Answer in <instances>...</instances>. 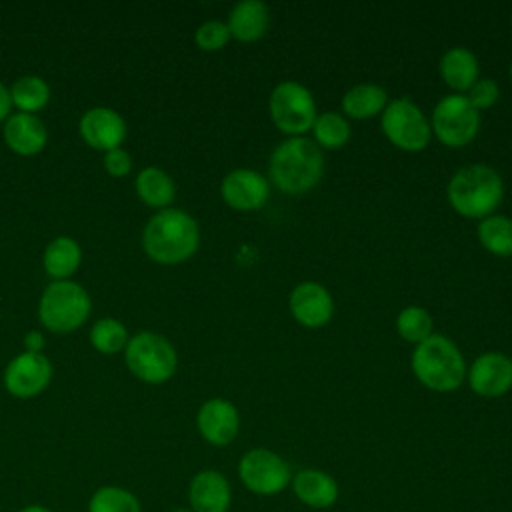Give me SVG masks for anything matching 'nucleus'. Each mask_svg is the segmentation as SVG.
<instances>
[{
  "mask_svg": "<svg viewBox=\"0 0 512 512\" xmlns=\"http://www.w3.org/2000/svg\"><path fill=\"white\" fill-rule=\"evenodd\" d=\"M136 194L138 198L156 210H166L176 198V184L168 172L156 166H148L136 176Z\"/></svg>",
  "mask_w": 512,
  "mask_h": 512,
  "instance_id": "24",
  "label": "nucleus"
},
{
  "mask_svg": "<svg viewBox=\"0 0 512 512\" xmlns=\"http://www.w3.org/2000/svg\"><path fill=\"white\" fill-rule=\"evenodd\" d=\"M510 80H512V62H510Z\"/></svg>",
  "mask_w": 512,
  "mask_h": 512,
  "instance_id": "38",
  "label": "nucleus"
},
{
  "mask_svg": "<svg viewBox=\"0 0 512 512\" xmlns=\"http://www.w3.org/2000/svg\"><path fill=\"white\" fill-rule=\"evenodd\" d=\"M220 196L232 210L256 212L270 198V180L258 170L234 168L222 178Z\"/></svg>",
  "mask_w": 512,
  "mask_h": 512,
  "instance_id": "11",
  "label": "nucleus"
},
{
  "mask_svg": "<svg viewBox=\"0 0 512 512\" xmlns=\"http://www.w3.org/2000/svg\"><path fill=\"white\" fill-rule=\"evenodd\" d=\"M124 360L128 370L146 384H162L178 368V354L172 342L152 330L130 336L124 348Z\"/></svg>",
  "mask_w": 512,
  "mask_h": 512,
  "instance_id": "5",
  "label": "nucleus"
},
{
  "mask_svg": "<svg viewBox=\"0 0 512 512\" xmlns=\"http://www.w3.org/2000/svg\"><path fill=\"white\" fill-rule=\"evenodd\" d=\"M292 318L304 328H322L332 320L334 300L330 290L314 280L296 284L288 296Z\"/></svg>",
  "mask_w": 512,
  "mask_h": 512,
  "instance_id": "14",
  "label": "nucleus"
},
{
  "mask_svg": "<svg viewBox=\"0 0 512 512\" xmlns=\"http://www.w3.org/2000/svg\"><path fill=\"white\" fill-rule=\"evenodd\" d=\"M4 140L8 148L20 156L38 154L48 142V130L36 114L16 112L4 122Z\"/></svg>",
  "mask_w": 512,
  "mask_h": 512,
  "instance_id": "19",
  "label": "nucleus"
},
{
  "mask_svg": "<svg viewBox=\"0 0 512 512\" xmlns=\"http://www.w3.org/2000/svg\"><path fill=\"white\" fill-rule=\"evenodd\" d=\"M410 366L416 380L432 392H454L466 380V360L460 348L442 334H432L414 346Z\"/></svg>",
  "mask_w": 512,
  "mask_h": 512,
  "instance_id": "4",
  "label": "nucleus"
},
{
  "mask_svg": "<svg viewBox=\"0 0 512 512\" xmlns=\"http://www.w3.org/2000/svg\"><path fill=\"white\" fill-rule=\"evenodd\" d=\"M78 128H80V136L90 148L104 150V152L120 148L128 132L124 118L116 110L104 108V106L86 110L80 118Z\"/></svg>",
  "mask_w": 512,
  "mask_h": 512,
  "instance_id": "16",
  "label": "nucleus"
},
{
  "mask_svg": "<svg viewBox=\"0 0 512 512\" xmlns=\"http://www.w3.org/2000/svg\"><path fill=\"white\" fill-rule=\"evenodd\" d=\"M104 170L114 178H124L132 170V156L124 148L104 152Z\"/></svg>",
  "mask_w": 512,
  "mask_h": 512,
  "instance_id": "33",
  "label": "nucleus"
},
{
  "mask_svg": "<svg viewBox=\"0 0 512 512\" xmlns=\"http://www.w3.org/2000/svg\"><path fill=\"white\" fill-rule=\"evenodd\" d=\"M52 380V362L40 352L14 356L4 370V386L16 398L38 396Z\"/></svg>",
  "mask_w": 512,
  "mask_h": 512,
  "instance_id": "12",
  "label": "nucleus"
},
{
  "mask_svg": "<svg viewBox=\"0 0 512 512\" xmlns=\"http://www.w3.org/2000/svg\"><path fill=\"white\" fill-rule=\"evenodd\" d=\"M196 428L208 444L228 446L240 432V412L226 398H210L198 408Z\"/></svg>",
  "mask_w": 512,
  "mask_h": 512,
  "instance_id": "15",
  "label": "nucleus"
},
{
  "mask_svg": "<svg viewBox=\"0 0 512 512\" xmlns=\"http://www.w3.org/2000/svg\"><path fill=\"white\" fill-rule=\"evenodd\" d=\"M466 382L482 398H500L512 388V362L502 352H484L466 368Z\"/></svg>",
  "mask_w": 512,
  "mask_h": 512,
  "instance_id": "13",
  "label": "nucleus"
},
{
  "mask_svg": "<svg viewBox=\"0 0 512 512\" xmlns=\"http://www.w3.org/2000/svg\"><path fill=\"white\" fill-rule=\"evenodd\" d=\"M294 470L290 462L270 448H250L238 460L242 486L256 496H276L290 488Z\"/></svg>",
  "mask_w": 512,
  "mask_h": 512,
  "instance_id": "9",
  "label": "nucleus"
},
{
  "mask_svg": "<svg viewBox=\"0 0 512 512\" xmlns=\"http://www.w3.org/2000/svg\"><path fill=\"white\" fill-rule=\"evenodd\" d=\"M82 262V248L70 236L54 238L42 254L44 270L50 278L56 280H70V276L80 268Z\"/></svg>",
  "mask_w": 512,
  "mask_h": 512,
  "instance_id": "23",
  "label": "nucleus"
},
{
  "mask_svg": "<svg viewBox=\"0 0 512 512\" xmlns=\"http://www.w3.org/2000/svg\"><path fill=\"white\" fill-rule=\"evenodd\" d=\"M322 174L324 154L306 136L286 138L270 154L268 180L284 194H306L320 182Z\"/></svg>",
  "mask_w": 512,
  "mask_h": 512,
  "instance_id": "1",
  "label": "nucleus"
},
{
  "mask_svg": "<svg viewBox=\"0 0 512 512\" xmlns=\"http://www.w3.org/2000/svg\"><path fill=\"white\" fill-rule=\"evenodd\" d=\"M188 504L194 512H228L232 504L228 478L214 468L196 472L188 484Z\"/></svg>",
  "mask_w": 512,
  "mask_h": 512,
  "instance_id": "17",
  "label": "nucleus"
},
{
  "mask_svg": "<svg viewBox=\"0 0 512 512\" xmlns=\"http://www.w3.org/2000/svg\"><path fill=\"white\" fill-rule=\"evenodd\" d=\"M310 132L320 150H338L350 140V122L342 112L328 110L316 116Z\"/></svg>",
  "mask_w": 512,
  "mask_h": 512,
  "instance_id": "26",
  "label": "nucleus"
},
{
  "mask_svg": "<svg viewBox=\"0 0 512 512\" xmlns=\"http://www.w3.org/2000/svg\"><path fill=\"white\" fill-rule=\"evenodd\" d=\"M198 244V222L180 208L158 210L142 232V248L158 264H180L194 256Z\"/></svg>",
  "mask_w": 512,
  "mask_h": 512,
  "instance_id": "2",
  "label": "nucleus"
},
{
  "mask_svg": "<svg viewBox=\"0 0 512 512\" xmlns=\"http://www.w3.org/2000/svg\"><path fill=\"white\" fill-rule=\"evenodd\" d=\"M510 26H512V20H510Z\"/></svg>",
  "mask_w": 512,
  "mask_h": 512,
  "instance_id": "40",
  "label": "nucleus"
},
{
  "mask_svg": "<svg viewBox=\"0 0 512 512\" xmlns=\"http://www.w3.org/2000/svg\"><path fill=\"white\" fill-rule=\"evenodd\" d=\"M432 328H434L432 316L422 306H406L396 316L398 336L414 346L424 342L426 338H430L434 334Z\"/></svg>",
  "mask_w": 512,
  "mask_h": 512,
  "instance_id": "28",
  "label": "nucleus"
},
{
  "mask_svg": "<svg viewBox=\"0 0 512 512\" xmlns=\"http://www.w3.org/2000/svg\"><path fill=\"white\" fill-rule=\"evenodd\" d=\"M194 42L204 52H218L230 42V32L226 22L206 20L194 32Z\"/></svg>",
  "mask_w": 512,
  "mask_h": 512,
  "instance_id": "31",
  "label": "nucleus"
},
{
  "mask_svg": "<svg viewBox=\"0 0 512 512\" xmlns=\"http://www.w3.org/2000/svg\"><path fill=\"white\" fill-rule=\"evenodd\" d=\"M478 240L484 250L494 256H512V218L504 214H492L478 222Z\"/></svg>",
  "mask_w": 512,
  "mask_h": 512,
  "instance_id": "25",
  "label": "nucleus"
},
{
  "mask_svg": "<svg viewBox=\"0 0 512 512\" xmlns=\"http://www.w3.org/2000/svg\"><path fill=\"white\" fill-rule=\"evenodd\" d=\"M290 488L294 496L312 510L332 508L340 498V486L332 474L320 468H300L294 472Z\"/></svg>",
  "mask_w": 512,
  "mask_h": 512,
  "instance_id": "18",
  "label": "nucleus"
},
{
  "mask_svg": "<svg viewBox=\"0 0 512 512\" xmlns=\"http://www.w3.org/2000/svg\"><path fill=\"white\" fill-rule=\"evenodd\" d=\"M172 512H194V510H190V508H176V510H172Z\"/></svg>",
  "mask_w": 512,
  "mask_h": 512,
  "instance_id": "37",
  "label": "nucleus"
},
{
  "mask_svg": "<svg viewBox=\"0 0 512 512\" xmlns=\"http://www.w3.org/2000/svg\"><path fill=\"white\" fill-rule=\"evenodd\" d=\"M128 340L126 326L116 318H100L90 330V344L102 354L122 352Z\"/></svg>",
  "mask_w": 512,
  "mask_h": 512,
  "instance_id": "30",
  "label": "nucleus"
},
{
  "mask_svg": "<svg viewBox=\"0 0 512 512\" xmlns=\"http://www.w3.org/2000/svg\"><path fill=\"white\" fill-rule=\"evenodd\" d=\"M44 346H46V340H44L42 332H38V330L26 332V336H24V348H26V352L40 354V352L44 350Z\"/></svg>",
  "mask_w": 512,
  "mask_h": 512,
  "instance_id": "34",
  "label": "nucleus"
},
{
  "mask_svg": "<svg viewBox=\"0 0 512 512\" xmlns=\"http://www.w3.org/2000/svg\"><path fill=\"white\" fill-rule=\"evenodd\" d=\"M380 128L388 142L404 152H422L432 138L430 120L408 96L394 98L380 114Z\"/></svg>",
  "mask_w": 512,
  "mask_h": 512,
  "instance_id": "8",
  "label": "nucleus"
},
{
  "mask_svg": "<svg viewBox=\"0 0 512 512\" xmlns=\"http://www.w3.org/2000/svg\"><path fill=\"white\" fill-rule=\"evenodd\" d=\"M388 92L372 82L354 84L342 96V114L354 120H368L380 116L388 104Z\"/></svg>",
  "mask_w": 512,
  "mask_h": 512,
  "instance_id": "22",
  "label": "nucleus"
},
{
  "mask_svg": "<svg viewBox=\"0 0 512 512\" xmlns=\"http://www.w3.org/2000/svg\"><path fill=\"white\" fill-rule=\"evenodd\" d=\"M12 106L24 114H34L42 110L50 100V88L40 76H22L10 88Z\"/></svg>",
  "mask_w": 512,
  "mask_h": 512,
  "instance_id": "27",
  "label": "nucleus"
},
{
  "mask_svg": "<svg viewBox=\"0 0 512 512\" xmlns=\"http://www.w3.org/2000/svg\"><path fill=\"white\" fill-rule=\"evenodd\" d=\"M438 72L444 84L454 90V94H466L480 78L478 58L464 46L448 48L438 62Z\"/></svg>",
  "mask_w": 512,
  "mask_h": 512,
  "instance_id": "21",
  "label": "nucleus"
},
{
  "mask_svg": "<svg viewBox=\"0 0 512 512\" xmlns=\"http://www.w3.org/2000/svg\"><path fill=\"white\" fill-rule=\"evenodd\" d=\"M12 114V100L10 90L0 82V122H6V118Z\"/></svg>",
  "mask_w": 512,
  "mask_h": 512,
  "instance_id": "35",
  "label": "nucleus"
},
{
  "mask_svg": "<svg viewBox=\"0 0 512 512\" xmlns=\"http://www.w3.org/2000/svg\"><path fill=\"white\" fill-rule=\"evenodd\" d=\"M468 98V102L478 110H488L492 108L498 98H500V86L494 78H478L474 82V86L464 94Z\"/></svg>",
  "mask_w": 512,
  "mask_h": 512,
  "instance_id": "32",
  "label": "nucleus"
},
{
  "mask_svg": "<svg viewBox=\"0 0 512 512\" xmlns=\"http://www.w3.org/2000/svg\"><path fill=\"white\" fill-rule=\"evenodd\" d=\"M226 26L230 38L238 42H256L268 32L270 10L260 0H242L228 12Z\"/></svg>",
  "mask_w": 512,
  "mask_h": 512,
  "instance_id": "20",
  "label": "nucleus"
},
{
  "mask_svg": "<svg viewBox=\"0 0 512 512\" xmlns=\"http://www.w3.org/2000/svg\"><path fill=\"white\" fill-rule=\"evenodd\" d=\"M268 112L274 126L288 138L310 132L318 116L312 92L296 80H284L272 88L268 96Z\"/></svg>",
  "mask_w": 512,
  "mask_h": 512,
  "instance_id": "7",
  "label": "nucleus"
},
{
  "mask_svg": "<svg viewBox=\"0 0 512 512\" xmlns=\"http://www.w3.org/2000/svg\"><path fill=\"white\" fill-rule=\"evenodd\" d=\"M88 292L72 280H56L46 286L38 304V318L50 332L66 334L80 328L90 316Z\"/></svg>",
  "mask_w": 512,
  "mask_h": 512,
  "instance_id": "6",
  "label": "nucleus"
},
{
  "mask_svg": "<svg viewBox=\"0 0 512 512\" xmlns=\"http://www.w3.org/2000/svg\"><path fill=\"white\" fill-rule=\"evenodd\" d=\"M450 208L462 218L482 220L496 214L504 200V180L488 164H468L458 168L446 186Z\"/></svg>",
  "mask_w": 512,
  "mask_h": 512,
  "instance_id": "3",
  "label": "nucleus"
},
{
  "mask_svg": "<svg viewBox=\"0 0 512 512\" xmlns=\"http://www.w3.org/2000/svg\"><path fill=\"white\" fill-rule=\"evenodd\" d=\"M432 136L448 148H464L472 144L480 130V112L464 94H446L440 98L430 116Z\"/></svg>",
  "mask_w": 512,
  "mask_h": 512,
  "instance_id": "10",
  "label": "nucleus"
},
{
  "mask_svg": "<svg viewBox=\"0 0 512 512\" xmlns=\"http://www.w3.org/2000/svg\"><path fill=\"white\" fill-rule=\"evenodd\" d=\"M508 358H510V362H512V356H508Z\"/></svg>",
  "mask_w": 512,
  "mask_h": 512,
  "instance_id": "39",
  "label": "nucleus"
},
{
  "mask_svg": "<svg viewBox=\"0 0 512 512\" xmlns=\"http://www.w3.org/2000/svg\"><path fill=\"white\" fill-rule=\"evenodd\" d=\"M88 512H142L140 500L122 486H102L88 502Z\"/></svg>",
  "mask_w": 512,
  "mask_h": 512,
  "instance_id": "29",
  "label": "nucleus"
},
{
  "mask_svg": "<svg viewBox=\"0 0 512 512\" xmlns=\"http://www.w3.org/2000/svg\"><path fill=\"white\" fill-rule=\"evenodd\" d=\"M20 512H52V510H48V508L42 506V504H30V506L22 508Z\"/></svg>",
  "mask_w": 512,
  "mask_h": 512,
  "instance_id": "36",
  "label": "nucleus"
}]
</instances>
